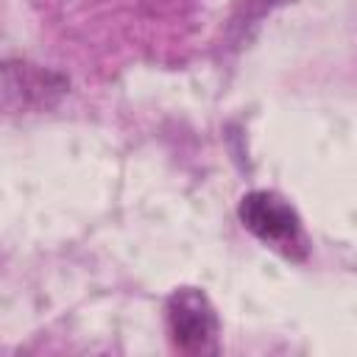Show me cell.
Here are the masks:
<instances>
[{
    "label": "cell",
    "mask_w": 357,
    "mask_h": 357,
    "mask_svg": "<svg viewBox=\"0 0 357 357\" xmlns=\"http://www.w3.org/2000/svg\"><path fill=\"white\" fill-rule=\"evenodd\" d=\"M165 324L170 343L181 354H218L220 321L201 287H176L165 301Z\"/></svg>",
    "instance_id": "2"
},
{
    "label": "cell",
    "mask_w": 357,
    "mask_h": 357,
    "mask_svg": "<svg viewBox=\"0 0 357 357\" xmlns=\"http://www.w3.org/2000/svg\"><path fill=\"white\" fill-rule=\"evenodd\" d=\"M240 223L268 248L279 251L293 262L310 257V237L296 206L273 190H251L237 204Z\"/></svg>",
    "instance_id": "1"
},
{
    "label": "cell",
    "mask_w": 357,
    "mask_h": 357,
    "mask_svg": "<svg viewBox=\"0 0 357 357\" xmlns=\"http://www.w3.org/2000/svg\"><path fill=\"white\" fill-rule=\"evenodd\" d=\"M3 89H6V103H11L20 95V106H50L64 89L67 81L56 73L39 70L25 61H6L3 64Z\"/></svg>",
    "instance_id": "3"
}]
</instances>
